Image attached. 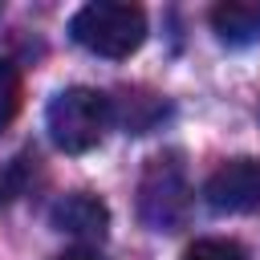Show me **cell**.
Here are the masks:
<instances>
[{"label": "cell", "mask_w": 260, "mask_h": 260, "mask_svg": "<svg viewBox=\"0 0 260 260\" xmlns=\"http://www.w3.org/2000/svg\"><path fill=\"white\" fill-rule=\"evenodd\" d=\"M69 37L98 57L122 61L146 41V12L130 0H93L77 8V16L69 20Z\"/></svg>", "instance_id": "obj_1"}, {"label": "cell", "mask_w": 260, "mask_h": 260, "mask_svg": "<svg viewBox=\"0 0 260 260\" xmlns=\"http://www.w3.org/2000/svg\"><path fill=\"white\" fill-rule=\"evenodd\" d=\"M45 126H49V138L57 150L65 154H85L93 150L106 130L114 126V102L102 93V89H89V85H69L61 89L49 110H45Z\"/></svg>", "instance_id": "obj_2"}, {"label": "cell", "mask_w": 260, "mask_h": 260, "mask_svg": "<svg viewBox=\"0 0 260 260\" xmlns=\"http://www.w3.org/2000/svg\"><path fill=\"white\" fill-rule=\"evenodd\" d=\"M191 203V187L183 179V167L175 158H150L146 175H142V191H138V211L154 232H175L187 215Z\"/></svg>", "instance_id": "obj_3"}, {"label": "cell", "mask_w": 260, "mask_h": 260, "mask_svg": "<svg viewBox=\"0 0 260 260\" xmlns=\"http://www.w3.org/2000/svg\"><path fill=\"white\" fill-rule=\"evenodd\" d=\"M203 199L211 211H256L260 207V158H228L223 167L211 171L203 183Z\"/></svg>", "instance_id": "obj_4"}, {"label": "cell", "mask_w": 260, "mask_h": 260, "mask_svg": "<svg viewBox=\"0 0 260 260\" xmlns=\"http://www.w3.org/2000/svg\"><path fill=\"white\" fill-rule=\"evenodd\" d=\"M49 223L57 232H69L81 240H102L110 232V207H106V199H98L89 191H73L49 207Z\"/></svg>", "instance_id": "obj_5"}, {"label": "cell", "mask_w": 260, "mask_h": 260, "mask_svg": "<svg viewBox=\"0 0 260 260\" xmlns=\"http://www.w3.org/2000/svg\"><path fill=\"white\" fill-rule=\"evenodd\" d=\"M211 28L223 45L260 41V0H223L211 8Z\"/></svg>", "instance_id": "obj_6"}, {"label": "cell", "mask_w": 260, "mask_h": 260, "mask_svg": "<svg viewBox=\"0 0 260 260\" xmlns=\"http://www.w3.org/2000/svg\"><path fill=\"white\" fill-rule=\"evenodd\" d=\"M20 98H24V77L16 69V61L0 57V130L20 114Z\"/></svg>", "instance_id": "obj_7"}, {"label": "cell", "mask_w": 260, "mask_h": 260, "mask_svg": "<svg viewBox=\"0 0 260 260\" xmlns=\"http://www.w3.org/2000/svg\"><path fill=\"white\" fill-rule=\"evenodd\" d=\"M183 260H248L236 240H195L187 244Z\"/></svg>", "instance_id": "obj_8"}, {"label": "cell", "mask_w": 260, "mask_h": 260, "mask_svg": "<svg viewBox=\"0 0 260 260\" xmlns=\"http://www.w3.org/2000/svg\"><path fill=\"white\" fill-rule=\"evenodd\" d=\"M53 260H102L93 248H65L61 256H53Z\"/></svg>", "instance_id": "obj_9"}]
</instances>
